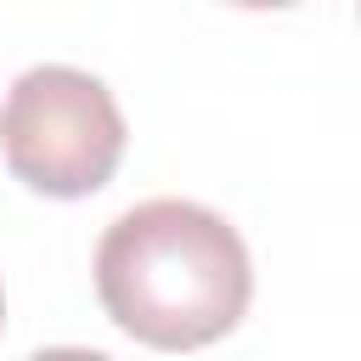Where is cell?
<instances>
[{
	"label": "cell",
	"mask_w": 361,
	"mask_h": 361,
	"mask_svg": "<svg viewBox=\"0 0 361 361\" xmlns=\"http://www.w3.org/2000/svg\"><path fill=\"white\" fill-rule=\"evenodd\" d=\"M0 322H6V293H0Z\"/></svg>",
	"instance_id": "4"
},
{
	"label": "cell",
	"mask_w": 361,
	"mask_h": 361,
	"mask_svg": "<svg viewBox=\"0 0 361 361\" xmlns=\"http://www.w3.org/2000/svg\"><path fill=\"white\" fill-rule=\"evenodd\" d=\"M28 361H113V355H102V350H73V344H56V350H39V355H28Z\"/></svg>",
	"instance_id": "3"
},
{
	"label": "cell",
	"mask_w": 361,
	"mask_h": 361,
	"mask_svg": "<svg viewBox=\"0 0 361 361\" xmlns=\"http://www.w3.org/2000/svg\"><path fill=\"white\" fill-rule=\"evenodd\" d=\"M96 293L130 338L152 350H197L243 322L254 265L226 214L192 197H152L102 231Z\"/></svg>",
	"instance_id": "1"
},
{
	"label": "cell",
	"mask_w": 361,
	"mask_h": 361,
	"mask_svg": "<svg viewBox=\"0 0 361 361\" xmlns=\"http://www.w3.org/2000/svg\"><path fill=\"white\" fill-rule=\"evenodd\" d=\"M0 152L23 186L45 197H85L107 186L124 158V113L96 73L39 62L17 73L0 102Z\"/></svg>",
	"instance_id": "2"
}]
</instances>
